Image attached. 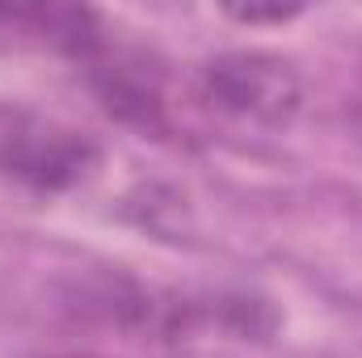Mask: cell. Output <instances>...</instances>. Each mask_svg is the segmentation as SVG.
I'll list each match as a JSON object with an SVG mask.
<instances>
[{"mask_svg": "<svg viewBox=\"0 0 362 358\" xmlns=\"http://www.w3.org/2000/svg\"><path fill=\"white\" fill-rule=\"evenodd\" d=\"M101 169V144L30 110H0V181L34 194L59 198L89 185Z\"/></svg>", "mask_w": 362, "mask_h": 358, "instance_id": "3957f363", "label": "cell"}, {"mask_svg": "<svg viewBox=\"0 0 362 358\" xmlns=\"http://www.w3.org/2000/svg\"><path fill=\"white\" fill-rule=\"evenodd\" d=\"M189 101L202 118L232 131H286L303 110L299 72L270 51H228L194 68Z\"/></svg>", "mask_w": 362, "mask_h": 358, "instance_id": "7a4b0ae2", "label": "cell"}, {"mask_svg": "<svg viewBox=\"0 0 362 358\" xmlns=\"http://www.w3.org/2000/svg\"><path fill=\"white\" fill-rule=\"evenodd\" d=\"M81 72L89 81L97 105L127 122L139 127L148 135H169L173 118H169V76L165 64L131 42H114L110 34L93 47L89 55L81 59Z\"/></svg>", "mask_w": 362, "mask_h": 358, "instance_id": "277c9868", "label": "cell"}, {"mask_svg": "<svg viewBox=\"0 0 362 358\" xmlns=\"http://www.w3.org/2000/svg\"><path fill=\"white\" fill-rule=\"evenodd\" d=\"M68 308L89 325L156 346L189 342L202 329H219L240 342H266L278 329V312L270 308V299L253 291L189 295V291L148 287L122 270H97L89 278H76L68 291Z\"/></svg>", "mask_w": 362, "mask_h": 358, "instance_id": "6da1fadb", "label": "cell"}, {"mask_svg": "<svg viewBox=\"0 0 362 358\" xmlns=\"http://www.w3.org/2000/svg\"><path fill=\"white\" fill-rule=\"evenodd\" d=\"M51 358H101V354H51Z\"/></svg>", "mask_w": 362, "mask_h": 358, "instance_id": "5b68a950", "label": "cell"}]
</instances>
